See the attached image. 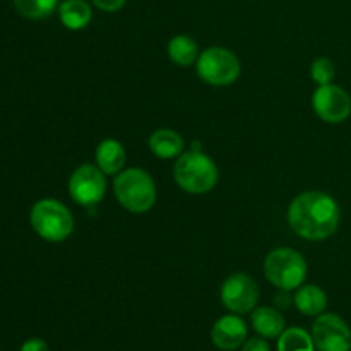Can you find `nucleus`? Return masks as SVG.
Instances as JSON below:
<instances>
[{"instance_id":"ddd939ff","label":"nucleus","mask_w":351,"mask_h":351,"mask_svg":"<svg viewBox=\"0 0 351 351\" xmlns=\"http://www.w3.org/2000/svg\"><path fill=\"white\" fill-rule=\"evenodd\" d=\"M252 328L259 336L266 339L280 338L285 331V317L278 308L259 307L252 311Z\"/></svg>"},{"instance_id":"412c9836","label":"nucleus","mask_w":351,"mask_h":351,"mask_svg":"<svg viewBox=\"0 0 351 351\" xmlns=\"http://www.w3.org/2000/svg\"><path fill=\"white\" fill-rule=\"evenodd\" d=\"M242 351H271L269 343L263 336H256V338L247 339L242 345Z\"/></svg>"},{"instance_id":"a211bd4d","label":"nucleus","mask_w":351,"mask_h":351,"mask_svg":"<svg viewBox=\"0 0 351 351\" xmlns=\"http://www.w3.org/2000/svg\"><path fill=\"white\" fill-rule=\"evenodd\" d=\"M278 351H315L311 332L302 328H288L278 338Z\"/></svg>"},{"instance_id":"9b49d317","label":"nucleus","mask_w":351,"mask_h":351,"mask_svg":"<svg viewBox=\"0 0 351 351\" xmlns=\"http://www.w3.org/2000/svg\"><path fill=\"white\" fill-rule=\"evenodd\" d=\"M247 332L249 329L245 321L239 314H228L215 322L211 329V341L218 350L233 351L242 348L247 341Z\"/></svg>"},{"instance_id":"aec40b11","label":"nucleus","mask_w":351,"mask_h":351,"mask_svg":"<svg viewBox=\"0 0 351 351\" xmlns=\"http://www.w3.org/2000/svg\"><path fill=\"white\" fill-rule=\"evenodd\" d=\"M335 75H336V69H335V64H332L331 58L321 57V58H317V60L312 62L311 77L314 79L319 86L331 84L332 79H335Z\"/></svg>"},{"instance_id":"1a4fd4ad","label":"nucleus","mask_w":351,"mask_h":351,"mask_svg":"<svg viewBox=\"0 0 351 351\" xmlns=\"http://www.w3.org/2000/svg\"><path fill=\"white\" fill-rule=\"evenodd\" d=\"M312 339L317 351H350L351 329L338 314H321L312 324Z\"/></svg>"},{"instance_id":"39448f33","label":"nucleus","mask_w":351,"mask_h":351,"mask_svg":"<svg viewBox=\"0 0 351 351\" xmlns=\"http://www.w3.org/2000/svg\"><path fill=\"white\" fill-rule=\"evenodd\" d=\"M264 274L267 281L280 290H297L307 278V263L300 252L281 247L267 254L264 261Z\"/></svg>"},{"instance_id":"9d476101","label":"nucleus","mask_w":351,"mask_h":351,"mask_svg":"<svg viewBox=\"0 0 351 351\" xmlns=\"http://www.w3.org/2000/svg\"><path fill=\"white\" fill-rule=\"evenodd\" d=\"M312 106L324 122L341 123L351 113V98L345 89L336 84L319 86L312 96Z\"/></svg>"},{"instance_id":"6ab92c4d","label":"nucleus","mask_w":351,"mask_h":351,"mask_svg":"<svg viewBox=\"0 0 351 351\" xmlns=\"http://www.w3.org/2000/svg\"><path fill=\"white\" fill-rule=\"evenodd\" d=\"M12 2L17 12L31 21L47 19L58 7V0H12Z\"/></svg>"},{"instance_id":"20e7f679","label":"nucleus","mask_w":351,"mask_h":351,"mask_svg":"<svg viewBox=\"0 0 351 351\" xmlns=\"http://www.w3.org/2000/svg\"><path fill=\"white\" fill-rule=\"evenodd\" d=\"M29 221L36 235L47 242H64L74 232V218L57 199H41L33 206Z\"/></svg>"},{"instance_id":"f3484780","label":"nucleus","mask_w":351,"mask_h":351,"mask_svg":"<svg viewBox=\"0 0 351 351\" xmlns=\"http://www.w3.org/2000/svg\"><path fill=\"white\" fill-rule=\"evenodd\" d=\"M168 55L171 62L180 67H189L199 58V47L194 41V38L187 34H177L168 43Z\"/></svg>"},{"instance_id":"f257e3e1","label":"nucleus","mask_w":351,"mask_h":351,"mask_svg":"<svg viewBox=\"0 0 351 351\" xmlns=\"http://www.w3.org/2000/svg\"><path fill=\"white\" fill-rule=\"evenodd\" d=\"M339 218L338 202L321 191H308L297 195L288 208L291 230L307 240H324L335 235Z\"/></svg>"},{"instance_id":"4468645a","label":"nucleus","mask_w":351,"mask_h":351,"mask_svg":"<svg viewBox=\"0 0 351 351\" xmlns=\"http://www.w3.org/2000/svg\"><path fill=\"white\" fill-rule=\"evenodd\" d=\"M293 304L304 315L317 317V315L324 314L326 307H328V295L317 285H305L297 290Z\"/></svg>"},{"instance_id":"5701e85b","label":"nucleus","mask_w":351,"mask_h":351,"mask_svg":"<svg viewBox=\"0 0 351 351\" xmlns=\"http://www.w3.org/2000/svg\"><path fill=\"white\" fill-rule=\"evenodd\" d=\"M21 351H50V346H48L47 341H43V339L31 338L23 343Z\"/></svg>"},{"instance_id":"dca6fc26","label":"nucleus","mask_w":351,"mask_h":351,"mask_svg":"<svg viewBox=\"0 0 351 351\" xmlns=\"http://www.w3.org/2000/svg\"><path fill=\"white\" fill-rule=\"evenodd\" d=\"M58 17L67 29H84L93 19V10L86 0H65L58 5Z\"/></svg>"},{"instance_id":"2eb2a0df","label":"nucleus","mask_w":351,"mask_h":351,"mask_svg":"<svg viewBox=\"0 0 351 351\" xmlns=\"http://www.w3.org/2000/svg\"><path fill=\"white\" fill-rule=\"evenodd\" d=\"M184 139L178 132L171 129H158L149 137V149L154 156L161 160H171V158L180 156L184 151Z\"/></svg>"},{"instance_id":"7ed1b4c3","label":"nucleus","mask_w":351,"mask_h":351,"mask_svg":"<svg viewBox=\"0 0 351 351\" xmlns=\"http://www.w3.org/2000/svg\"><path fill=\"white\" fill-rule=\"evenodd\" d=\"M117 201L129 213L143 215L156 202V185L151 175L141 168H129L120 171L113 182Z\"/></svg>"},{"instance_id":"0eeeda50","label":"nucleus","mask_w":351,"mask_h":351,"mask_svg":"<svg viewBox=\"0 0 351 351\" xmlns=\"http://www.w3.org/2000/svg\"><path fill=\"white\" fill-rule=\"evenodd\" d=\"M106 175L95 165H81L69 180V194L79 206H95L105 197Z\"/></svg>"},{"instance_id":"4be33fe9","label":"nucleus","mask_w":351,"mask_h":351,"mask_svg":"<svg viewBox=\"0 0 351 351\" xmlns=\"http://www.w3.org/2000/svg\"><path fill=\"white\" fill-rule=\"evenodd\" d=\"M91 2L103 12H117L125 5L127 0H91Z\"/></svg>"},{"instance_id":"6e6552de","label":"nucleus","mask_w":351,"mask_h":351,"mask_svg":"<svg viewBox=\"0 0 351 351\" xmlns=\"http://www.w3.org/2000/svg\"><path fill=\"white\" fill-rule=\"evenodd\" d=\"M221 302L233 314H249L256 308L259 300V287L252 276L245 273H235L226 278L221 285Z\"/></svg>"},{"instance_id":"423d86ee","label":"nucleus","mask_w":351,"mask_h":351,"mask_svg":"<svg viewBox=\"0 0 351 351\" xmlns=\"http://www.w3.org/2000/svg\"><path fill=\"white\" fill-rule=\"evenodd\" d=\"M197 75L211 86H230L239 79L240 60L232 50L211 47L197 58Z\"/></svg>"},{"instance_id":"f03ea898","label":"nucleus","mask_w":351,"mask_h":351,"mask_svg":"<svg viewBox=\"0 0 351 351\" xmlns=\"http://www.w3.org/2000/svg\"><path fill=\"white\" fill-rule=\"evenodd\" d=\"M173 177L182 191L201 195L208 194L216 187L219 171L208 154L194 149L178 156L173 167Z\"/></svg>"},{"instance_id":"f8f14e48","label":"nucleus","mask_w":351,"mask_h":351,"mask_svg":"<svg viewBox=\"0 0 351 351\" xmlns=\"http://www.w3.org/2000/svg\"><path fill=\"white\" fill-rule=\"evenodd\" d=\"M96 167L105 175H119L125 165V149L117 139H105L96 147Z\"/></svg>"}]
</instances>
